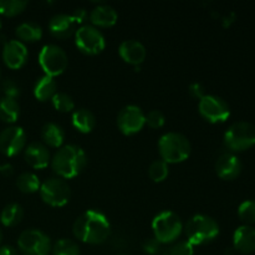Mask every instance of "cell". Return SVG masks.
Wrapping results in <instances>:
<instances>
[{"label":"cell","mask_w":255,"mask_h":255,"mask_svg":"<svg viewBox=\"0 0 255 255\" xmlns=\"http://www.w3.org/2000/svg\"><path fill=\"white\" fill-rule=\"evenodd\" d=\"M87 163L86 153L77 144H65L56 151L51 159L55 173L62 179L79 176Z\"/></svg>","instance_id":"7a4b0ae2"},{"label":"cell","mask_w":255,"mask_h":255,"mask_svg":"<svg viewBox=\"0 0 255 255\" xmlns=\"http://www.w3.org/2000/svg\"><path fill=\"white\" fill-rule=\"evenodd\" d=\"M26 133L20 126H9L0 132V152L6 157H14L24 149Z\"/></svg>","instance_id":"4fadbf2b"},{"label":"cell","mask_w":255,"mask_h":255,"mask_svg":"<svg viewBox=\"0 0 255 255\" xmlns=\"http://www.w3.org/2000/svg\"><path fill=\"white\" fill-rule=\"evenodd\" d=\"M2 60L12 70L20 69L27 60V49L20 40H9L2 47Z\"/></svg>","instance_id":"5bb4252c"},{"label":"cell","mask_w":255,"mask_h":255,"mask_svg":"<svg viewBox=\"0 0 255 255\" xmlns=\"http://www.w3.org/2000/svg\"><path fill=\"white\" fill-rule=\"evenodd\" d=\"M158 152L166 163H179L186 161L192 152L189 139L177 132L164 133L158 141Z\"/></svg>","instance_id":"3957f363"},{"label":"cell","mask_w":255,"mask_h":255,"mask_svg":"<svg viewBox=\"0 0 255 255\" xmlns=\"http://www.w3.org/2000/svg\"><path fill=\"white\" fill-rule=\"evenodd\" d=\"M16 35L22 41L35 42L39 41L42 37V29L39 24L34 21L21 22L16 27Z\"/></svg>","instance_id":"484cf974"},{"label":"cell","mask_w":255,"mask_h":255,"mask_svg":"<svg viewBox=\"0 0 255 255\" xmlns=\"http://www.w3.org/2000/svg\"><path fill=\"white\" fill-rule=\"evenodd\" d=\"M49 31L57 39H66L76 32V21L69 14H56L49 22Z\"/></svg>","instance_id":"e0dca14e"},{"label":"cell","mask_w":255,"mask_h":255,"mask_svg":"<svg viewBox=\"0 0 255 255\" xmlns=\"http://www.w3.org/2000/svg\"><path fill=\"white\" fill-rule=\"evenodd\" d=\"M0 173L5 177H10L12 173H14V167L10 163H5L2 166H0Z\"/></svg>","instance_id":"ab89813d"},{"label":"cell","mask_w":255,"mask_h":255,"mask_svg":"<svg viewBox=\"0 0 255 255\" xmlns=\"http://www.w3.org/2000/svg\"><path fill=\"white\" fill-rule=\"evenodd\" d=\"M242 162L236 154L224 153L218 157L216 162V172L219 178L224 181H233L241 174Z\"/></svg>","instance_id":"9a60e30c"},{"label":"cell","mask_w":255,"mask_h":255,"mask_svg":"<svg viewBox=\"0 0 255 255\" xmlns=\"http://www.w3.org/2000/svg\"><path fill=\"white\" fill-rule=\"evenodd\" d=\"M2 91H4L5 97H10V99H16L17 96L20 95V87L14 80L11 79H6L4 80L1 85Z\"/></svg>","instance_id":"e575fe53"},{"label":"cell","mask_w":255,"mask_h":255,"mask_svg":"<svg viewBox=\"0 0 255 255\" xmlns=\"http://www.w3.org/2000/svg\"><path fill=\"white\" fill-rule=\"evenodd\" d=\"M117 255H126V254H117Z\"/></svg>","instance_id":"7bdbcfd3"},{"label":"cell","mask_w":255,"mask_h":255,"mask_svg":"<svg viewBox=\"0 0 255 255\" xmlns=\"http://www.w3.org/2000/svg\"><path fill=\"white\" fill-rule=\"evenodd\" d=\"M164 122H166V117L163 112L159 110H152L146 115V124L151 128H161Z\"/></svg>","instance_id":"836d02e7"},{"label":"cell","mask_w":255,"mask_h":255,"mask_svg":"<svg viewBox=\"0 0 255 255\" xmlns=\"http://www.w3.org/2000/svg\"><path fill=\"white\" fill-rule=\"evenodd\" d=\"M39 62L47 76H59L66 70L69 59L62 47L55 44H47L40 50Z\"/></svg>","instance_id":"52a82bcc"},{"label":"cell","mask_w":255,"mask_h":255,"mask_svg":"<svg viewBox=\"0 0 255 255\" xmlns=\"http://www.w3.org/2000/svg\"><path fill=\"white\" fill-rule=\"evenodd\" d=\"M117 19H119V15H117L116 10L106 4L97 5L90 14V20L92 24L101 27L114 26L117 22Z\"/></svg>","instance_id":"ffe728a7"},{"label":"cell","mask_w":255,"mask_h":255,"mask_svg":"<svg viewBox=\"0 0 255 255\" xmlns=\"http://www.w3.org/2000/svg\"><path fill=\"white\" fill-rule=\"evenodd\" d=\"M193 246L188 241L177 242L176 244L168 248L164 255H193Z\"/></svg>","instance_id":"d6a6232c"},{"label":"cell","mask_w":255,"mask_h":255,"mask_svg":"<svg viewBox=\"0 0 255 255\" xmlns=\"http://www.w3.org/2000/svg\"><path fill=\"white\" fill-rule=\"evenodd\" d=\"M168 163L162 159H156L151 163L148 168V174L153 182H163L168 177Z\"/></svg>","instance_id":"f546056e"},{"label":"cell","mask_w":255,"mask_h":255,"mask_svg":"<svg viewBox=\"0 0 255 255\" xmlns=\"http://www.w3.org/2000/svg\"><path fill=\"white\" fill-rule=\"evenodd\" d=\"M17 247L24 255H49L51 252V241L39 229H27L20 234Z\"/></svg>","instance_id":"9c48e42d"},{"label":"cell","mask_w":255,"mask_h":255,"mask_svg":"<svg viewBox=\"0 0 255 255\" xmlns=\"http://www.w3.org/2000/svg\"><path fill=\"white\" fill-rule=\"evenodd\" d=\"M39 191L42 201L51 207H64L71 197L70 186L60 177H51L42 182Z\"/></svg>","instance_id":"ba28073f"},{"label":"cell","mask_w":255,"mask_h":255,"mask_svg":"<svg viewBox=\"0 0 255 255\" xmlns=\"http://www.w3.org/2000/svg\"><path fill=\"white\" fill-rule=\"evenodd\" d=\"M199 114L211 124L226 122L231 116L229 105L223 99L214 95H206L199 100Z\"/></svg>","instance_id":"8fae6325"},{"label":"cell","mask_w":255,"mask_h":255,"mask_svg":"<svg viewBox=\"0 0 255 255\" xmlns=\"http://www.w3.org/2000/svg\"><path fill=\"white\" fill-rule=\"evenodd\" d=\"M161 246L162 244L159 243L154 237H151V238L144 239L143 244H142V248H143V251L146 252L147 254L156 255L161 252Z\"/></svg>","instance_id":"d590c367"},{"label":"cell","mask_w":255,"mask_h":255,"mask_svg":"<svg viewBox=\"0 0 255 255\" xmlns=\"http://www.w3.org/2000/svg\"><path fill=\"white\" fill-rule=\"evenodd\" d=\"M233 248L242 254L255 252V228L247 224L237 228L233 236Z\"/></svg>","instance_id":"d6986e66"},{"label":"cell","mask_w":255,"mask_h":255,"mask_svg":"<svg viewBox=\"0 0 255 255\" xmlns=\"http://www.w3.org/2000/svg\"><path fill=\"white\" fill-rule=\"evenodd\" d=\"M238 217L247 226L255 223V201H246L239 206Z\"/></svg>","instance_id":"1f68e13d"},{"label":"cell","mask_w":255,"mask_h":255,"mask_svg":"<svg viewBox=\"0 0 255 255\" xmlns=\"http://www.w3.org/2000/svg\"><path fill=\"white\" fill-rule=\"evenodd\" d=\"M189 94H191L192 97H194V99H199V100H201L202 97L206 96L203 85L199 84V82H193V84L189 86Z\"/></svg>","instance_id":"8d00e7d4"},{"label":"cell","mask_w":255,"mask_h":255,"mask_svg":"<svg viewBox=\"0 0 255 255\" xmlns=\"http://www.w3.org/2000/svg\"><path fill=\"white\" fill-rule=\"evenodd\" d=\"M20 116V105L15 99L2 97L0 100V120L6 124H14Z\"/></svg>","instance_id":"cb8c5ba5"},{"label":"cell","mask_w":255,"mask_h":255,"mask_svg":"<svg viewBox=\"0 0 255 255\" xmlns=\"http://www.w3.org/2000/svg\"><path fill=\"white\" fill-rule=\"evenodd\" d=\"M1 241H2V232L1 229H0V243H1Z\"/></svg>","instance_id":"60d3db41"},{"label":"cell","mask_w":255,"mask_h":255,"mask_svg":"<svg viewBox=\"0 0 255 255\" xmlns=\"http://www.w3.org/2000/svg\"><path fill=\"white\" fill-rule=\"evenodd\" d=\"M72 232L74 236L84 243L101 244L110 237L111 226L104 213L90 209L77 217L72 226Z\"/></svg>","instance_id":"6da1fadb"},{"label":"cell","mask_w":255,"mask_h":255,"mask_svg":"<svg viewBox=\"0 0 255 255\" xmlns=\"http://www.w3.org/2000/svg\"><path fill=\"white\" fill-rule=\"evenodd\" d=\"M56 90V81L54 80V77L47 76V75L39 77L34 85V95L40 101H46V100L52 99V96L57 92Z\"/></svg>","instance_id":"7402d4cb"},{"label":"cell","mask_w":255,"mask_h":255,"mask_svg":"<svg viewBox=\"0 0 255 255\" xmlns=\"http://www.w3.org/2000/svg\"><path fill=\"white\" fill-rule=\"evenodd\" d=\"M146 125V115L141 107L136 105H127L120 110L117 115V126L124 134H134L141 131Z\"/></svg>","instance_id":"7c38bea8"},{"label":"cell","mask_w":255,"mask_h":255,"mask_svg":"<svg viewBox=\"0 0 255 255\" xmlns=\"http://www.w3.org/2000/svg\"><path fill=\"white\" fill-rule=\"evenodd\" d=\"M41 138L47 146L60 148L65 141V131L60 125L47 122L41 128Z\"/></svg>","instance_id":"44dd1931"},{"label":"cell","mask_w":255,"mask_h":255,"mask_svg":"<svg viewBox=\"0 0 255 255\" xmlns=\"http://www.w3.org/2000/svg\"><path fill=\"white\" fill-rule=\"evenodd\" d=\"M224 143L234 152L251 148L255 144V126L246 121L234 122L224 134Z\"/></svg>","instance_id":"8992f818"},{"label":"cell","mask_w":255,"mask_h":255,"mask_svg":"<svg viewBox=\"0 0 255 255\" xmlns=\"http://www.w3.org/2000/svg\"><path fill=\"white\" fill-rule=\"evenodd\" d=\"M24 218V209L19 203H9L0 213V221L5 227H15Z\"/></svg>","instance_id":"d4e9b609"},{"label":"cell","mask_w":255,"mask_h":255,"mask_svg":"<svg viewBox=\"0 0 255 255\" xmlns=\"http://www.w3.org/2000/svg\"><path fill=\"white\" fill-rule=\"evenodd\" d=\"M25 161L35 169H44L50 163V152L41 142H31L25 148Z\"/></svg>","instance_id":"2e32d148"},{"label":"cell","mask_w":255,"mask_h":255,"mask_svg":"<svg viewBox=\"0 0 255 255\" xmlns=\"http://www.w3.org/2000/svg\"><path fill=\"white\" fill-rule=\"evenodd\" d=\"M52 106L55 110L61 112H70L71 110L75 109V102L70 95L66 92H56L51 99Z\"/></svg>","instance_id":"4dcf8cb0"},{"label":"cell","mask_w":255,"mask_h":255,"mask_svg":"<svg viewBox=\"0 0 255 255\" xmlns=\"http://www.w3.org/2000/svg\"><path fill=\"white\" fill-rule=\"evenodd\" d=\"M72 125L77 131L82 133H89L96 125V119L90 110L79 109L72 114Z\"/></svg>","instance_id":"603a6c76"},{"label":"cell","mask_w":255,"mask_h":255,"mask_svg":"<svg viewBox=\"0 0 255 255\" xmlns=\"http://www.w3.org/2000/svg\"><path fill=\"white\" fill-rule=\"evenodd\" d=\"M87 16V12L85 11L84 9H76L75 10L74 15H72V17L75 19V21H76V24H80V22H82L85 20V17Z\"/></svg>","instance_id":"74e56055"},{"label":"cell","mask_w":255,"mask_h":255,"mask_svg":"<svg viewBox=\"0 0 255 255\" xmlns=\"http://www.w3.org/2000/svg\"><path fill=\"white\" fill-rule=\"evenodd\" d=\"M0 255H20L19 252L11 246L0 247Z\"/></svg>","instance_id":"f35d334b"},{"label":"cell","mask_w":255,"mask_h":255,"mask_svg":"<svg viewBox=\"0 0 255 255\" xmlns=\"http://www.w3.org/2000/svg\"><path fill=\"white\" fill-rule=\"evenodd\" d=\"M54 255H80V248L72 239L62 238L57 241L51 248Z\"/></svg>","instance_id":"83f0119b"},{"label":"cell","mask_w":255,"mask_h":255,"mask_svg":"<svg viewBox=\"0 0 255 255\" xmlns=\"http://www.w3.org/2000/svg\"><path fill=\"white\" fill-rule=\"evenodd\" d=\"M27 6L26 0H0V14L5 16H15Z\"/></svg>","instance_id":"f1b7e54d"},{"label":"cell","mask_w":255,"mask_h":255,"mask_svg":"<svg viewBox=\"0 0 255 255\" xmlns=\"http://www.w3.org/2000/svg\"><path fill=\"white\" fill-rule=\"evenodd\" d=\"M120 56L124 59V61L128 64L138 66L146 59V47L138 40H125L121 42L119 47Z\"/></svg>","instance_id":"ac0fdd59"},{"label":"cell","mask_w":255,"mask_h":255,"mask_svg":"<svg viewBox=\"0 0 255 255\" xmlns=\"http://www.w3.org/2000/svg\"><path fill=\"white\" fill-rule=\"evenodd\" d=\"M0 29H1V20H0Z\"/></svg>","instance_id":"b9f144b4"},{"label":"cell","mask_w":255,"mask_h":255,"mask_svg":"<svg viewBox=\"0 0 255 255\" xmlns=\"http://www.w3.org/2000/svg\"><path fill=\"white\" fill-rule=\"evenodd\" d=\"M186 234L192 246H202L214 241L219 234V226L212 217L196 214L186 224Z\"/></svg>","instance_id":"277c9868"},{"label":"cell","mask_w":255,"mask_h":255,"mask_svg":"<svg viewBox=\"0 0 255 255\" xmlns=\"http://www.w3.org/2000/svg\"><path fill=\"white\" fill-rule=\"evenodd\" d=\"M75 44L86 55L100 54L106 46L104 34L94 25H82L75 32Z\"/></svg>","instance_id":"30bf717a"},{"label":"cell","mask_w":255,"mask_h":255,"mask_svg":"<svg viewBox=\"0 0 255 255\" xmlns=\"http://www.w3.org/2000/svg\"><path fill=\"white\" fill-rule=\"evenodd\" d=\"M154 238L161 244L173 243L183 231L181 218L172 211H164L157 214L152 222Z\"/></svg>","instance_id":"5b68a950"},{"label":"cell","mask_w":255,"mask_h":255,"mask_svg":"<svg viewBox=\"0 0 255 255\" xmlns=\"http://www.w3.org/2000/svg\"><path fill=\"white\" fill-rule=\"evenodd\" d=\"M16 186L22 193H35L40 189V179L31 172H24L16 179Z\"/></svg>","instance_id":"4316f807"}]
</instances>
